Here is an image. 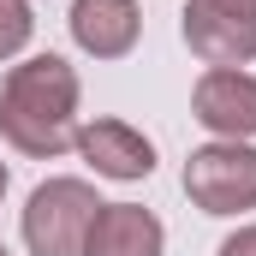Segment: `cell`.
I'll list each match as a JSON object with an SVG mask.
<instances>
[{
  "mask_svg": "<svg viewBox=\"0 0 256 256\" xmlns=\"http://www.w3.org/2000/svg\"><path fill=\"white\" fill-rule=\"evenodd\" d=\"M0 196H6V167H0Z\"/></svg>",
  "mask_w": 256,
  "mask_h": 256,
  "instance_id": "obj_11",
  "label": "cell"
},
{
  "mask_svg": "<svg viewBox=\"0 0 256 256\" xmlns=\"http://www.w3.org/2000/svg\"><path fill=\"white\" fill-rule=\"evenodd\" d=\"M214 256H256V226H238L232 238H220V250Z\"/></svg>",
  "mask_w": 256,
  "mask_h": 256,
  "instance_id": "obj_10",
  "label": "cell"
},
{
  "mask_svg": "<svg viewBox=\"0 0 256 256\" xmlns=\"http://www.w3.org/2000/svg\"><path fill=\"white\" fill-rule=\"evenodd\" d=\"M191 114L202 131H214L220 143H244L256 137V78L238 66H208L191 90Z\"/></svg>",
  "mask_w": 256,
  "mask_h": 256,
  "instance_id": "obj_5",
  "label": "cell"
},
{
  "mask_svg": "<svg viewBox=\"0 0 256 256\" xmlns=\"http://www.w3.org/2000/svg\"><path fill=\"white\" fill-rule=\"evenodd\" d=\"M30 30H36V18H30V0H0V60L24 54Z\"/></svg>",
  "mask_w": 256,
  "mask_h": 256,
  "instance_id": "obj_9",
  "label": "cell"
},
{
  "mask_svg": "<svg viewBox=\"0 0 256 256\" xmlns=\"http://www.w3.org/2000/svg\"><path fill=\"white\" fill-rule=\"evenodd\" d=\"M102 214V196L84 179H48L24 202V244L30 256H84V238Z\"/></svg>",
  "mask_w": 256,
  "mask_h": 256,
  "instance_id": "obj_2",
  "label": "cell"
},
{
  "mask_svg": "<svg viewBox=\"0 0 256 256\" xmlns=\"http://www.w3.org/2000/svg\"><path fill=\"white\" fill-rule=\"evenodd\" d=\"M0 256H6V244H0Z\"/></svg>",
  "mask_w": 256,
  "mask_h": 256,
  "instance_id": "obj_12",
  "label": "cell"
},
{
  "mask_svg": "<svg viewBox=\"0 0 256 256\" xmlns=\"http://www.w3.org/2000/svg\"><path fill=\"white\" fill-rule=\"evenodd\" d=\"M185 196L202 214L256 208V149L250 143H202L185 161Z\"/></svg>",
  "mask_w": 256,
  "mask_h": 256,
  "instance_id": "obj_3",
  "label": "cell"
},
{
  "mask_svg": "<svg viewBox=\"0 0 256 256\" xmlns=\"http://www.w3.org/2000/svg\"><path fill=\"white\" fill-rule=\"evenodd\" d=\"M0 137L30 161H60L66 149H78V72L60 54H36L6 72Z\"/></svg>",
  "mask_w": 256,
  "mask_h": 256,
  "instance_id": "obj_1",
  "label": "cell"
},
{
  "mask_svg": "<svg viewBox=\"0 0 256 256\" xmlns=\"http://www.w3.org/2000/svg\"><path fill=\"white\" fill-rule=\"evenodd\" d=\"M167 232L149 208L137 202H102L90 238H84V256H161Z\"/></svg>",
  "mask_w": 256,
  "mask_h": 256,
  "instance_id": "obj_8",
  "label": "cell"
},
{
  "mask_svg": "<svg viewBox=\"0 0 256 256\" xmlns=\"http://www.w3.org/2000/svg\"><path fill=\"white\" fill-rule=\"evenodd\" d=\"M179 30H185V48L202 66L256 60V0H185Z\"/></svg>",
  "mask_w": 256,
  "mask_h": 256,
  "instance_id": "obj_4",
  "label": "cell"
},
{
  "mask_svg": "<svg viewBox=\"0 0 256 256\" xmlns=\"http://www.w3.org/2000/svg\"><path fill=\"white\" fill-rule=\"evenodd\" d=\"M143 12L137 0H72V42L96 60H126L137 48Z\"/></svg>",
  "mask_w": 256,
  "mask_h": 256,
  "instance_id": "obj_7",
  "label": "cell"
},
{
  "mask_svg": "<svg viewBox=\"0 0 256 256\" xmlns=\"http://www.w3.org/2000/svg\"><path fill=\"white\" fill-rule=\"evenodd\" d=\"M78 155L102 179H120V185L155 173V143L137 126H126V120H90V126H78Z\"/></svg>",
  "mask_w": 256,
  "mask_h": 256,
  "instance_id": "obj_6",
  "label": "cell"
}]
</instances>
